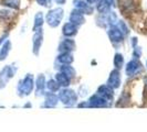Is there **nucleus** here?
I'll list each match as a JSON object with an SVG mask.
<instances>
[{
  "label": "nucleus",
  "mask_w": 147,
  "mask_h": 132,
  "mask_svg": "<svg viewBox=\"0 0 147 132\" xmlns=\"http://www.w3.org/2000/svg\"><path fill=\"white\" fill-rule=\"evenodd\" d=\"M59 101V97L53 94V93H48L45 95V100H44V106L47 108H53L57 106V103Z\"/></svg>",
  "instance_id": "obj_12"
},
{
  "label": "nucleus",
  "mask_w": 147,
  "mask_h": 132,
  "mask_svg": "<svg viewBox=\"0 0 147 132\" xmlns=\"http://www.w3.org/2000/svg\"><path fill=\"white\" fill-rule=\"evenodd\" d=\"M142 69H143V66L140 64V62H138L137 59H132L126 66V75L129 77H133L140 73Z\"/></svg>",
  "instance_id": "obj_5"
},
{
  "label": "nucleus",
  "mask_w": 147,
  "mask_h": 132,
  "mask_svg": "<svg viewBox=\"0 0 147 132\" xmlns=\"http://www.w3.org/2000/svg\"><path fill=\"white\" fill-rule=\"evenodd\" d=\"M42 24H43V15L42 13H37L36 18H34V25H33V31L36 32L38 29H42Z\"/></svg>",
  "instance_id": "obj_20"
},
{
  "label": "nucleus",
  "mask_w": 147,
  "mask_h": 132,
  "mask_svg": "<svg viewBox=\"0 0 147 132\" xmlns=\"http://www.w3.org/2000/svg\"><path fill=\"white\" fill-rule=\"evenodd\" d=\"M55 81L59 83L60 86H63V87H67L69 85H70V78L66 76V75H64L63 73H58L57 75H55Z\"/></svg>",
  "instance_id": "obj_17"
},
{
  "label": "nucleus",
  "mask_w": 147,
  "mask_h": 132,
  "mask_svg": "<svg viewBox=\"0 0 147 132\" xmlns=\"http://www.w3.org/2000/svg\"><path fill=\"white\" fill-rule=\"evenodd\" d=\"M146 65H147V63H146Z\"/></svg>",
  "instance_id": "obj_30"
},
{
  "label": "nucleus",
  "mask_w": 147,
  "mask_h": 132,
  "mask_svg": "<svg viewBox=\"0 0 147 132\" xmlns=\"http://www.w3.org/2000/svg\"><path fill=\"white\" fill-rule=\"evenodd\" d=\"M88 2H90V3H94V2H96L97 0H86Z\"/></svg>",
  "instance_id": "obj_29"
},
{
  "label": "nucleus",
  "mask_w": 147,
  "mask_h": 132,
  "mask_svg": "<svg viewBox=\"0 0 147 132\" xmlns=\"http://www.w3.org/2000/svg\"><path fill=\"white\" fill-rule=\"evenodd\" d=\"M76 33H78V27L75 24L71 23V22L64 24V27H63V34L65 37H73Z\"/></svg>",
  "instance_id": "obj_14"
},
{
  "label": "nucleus",
  "mask_w": 147,
  "mask_h": 132,
  "mask_svg": "<svg viewBox=\"0 0 147 132\" xmlns=\"http://www.w3.org/2000/svg\"><path fill=\"white\" fill-rule=\"evenodd\" d=\"M57 2H58V3H64L65 0H57Z\"/></svg>",
  "instance_id": "obj_28"
},
{
  "label": "nucleus",
  "mask_w": 147,
  "mask_h": 132,
  "mask_svg": "<svg viewBox=\"0 0 147 132\" xmlns=\"http://www.w3.org/2000/svg\"><path fill=\"white\" fill-rule=\"evenodd\" d=\"M62 18H63V10L61 8L52 9L47 15V23L52 28H55L60 24Z\"/></svg>",
  "instance_id": "obj_3"
},
{
  "label": "nucleus",
  "mask_w": 147,
  "mask_h": 132,
  "mask_svg": "<svg viewBox=\"0 0 147 132\" xmlns=\"http://www.w3.org/2000/svg\"><path fill=\"white\" fill-rule=\"evenodd\" d=\"M109 37L112 42H122L123 41V33L117 28H112L109 31Z\"/></svg>",
  "instance_id": "obj_13"
},
{
  "label": "nucleus",
  "mask_w": 147,
  "mask_h": 132,
  "mask_svg": "<svg viewBox=\"0 0 147 132\" xmlns=\"http://www.w3.org/2000/svg\"><path fill=\"white\" fill-rule=\"evenodd\" d=\"M1 5L11 9H18L20 7V0H1Z\"/></svg>",
  "instance_id": "obj_19"
},
{
  "label": "nucleus",
  "mask_w": 147,
  "mask_h": 132,
  "mask_svg": "<svg viewBox=\"0 0 147 132\" xmlns=\"http://www.w3.org/2000/svg\"><path fill=\"white\" fill-rule=\"evenodd\" d=\"M34 87V81H33V76L28 74L22 81H19L18 85V95L20 97L23 96H28L32 93Z\"/></svg>",
  "instance_id": "obj_1"
},
{
  "label": "nucleus",
  "mask_w": 147,
  "mask_h": 132,
  "mask_svg": "<svg viewBox=\"0 0 147 132\" xmlns=\"http://www.w3.org/2000/svg\"><path fill=\"white\" fill-rule=\"evenodd\" d=\"M97 10H98V12H101V13L107 12V11L110 10V2H107L106 0H101V1L98 2V5H97Z\"/></svg>",
  "instance_id": "obj_21"
},
{
  "label": "nucleus",
  "mask_w": 147,
  "mask_h": 132,
  "mask_svg": "<svg viewBox=\"0 0 147 132\" xmlns=\"http://www.w3.org/2000/svg\"><path fill=\"white\" fill-rule=\"evenodd\" d=\"M16 69L15 67L12 66H5L1 71H0V89L5 88L7 86L8 81H10L16 74Z\"/></svg>",
  "instance_id": "obj_4"
},
{
  "label": "nucleus",
  "mask_w": 147,
  "mask_h": 132,
  "mask_svg": "<svg viewBox=\"0 0 147 132\" xmlns=\"http://www.w3.org/2000/svg\"><path fill=\"white\" fill-rule=\"evenodd\" d=\"M10 15H11V11H10V10L5 9V10H1V11H0V18H1V19H7Z\"/></svg>",
  "instance_id": "obj_25"
},
{
  "label": "nucleus",
  "mask_w": 147,
  "mask_h": 132,
  "mask_svg": "<svg viewBox=\"0 0 147 132\" xmlns=\"http://www.w3.org/2000/svg\"><path fill=\"white\" fill-rule=\"evenodd\" d=\"M107 86L112 89H116L121 86V73L117 68L111 72L110 77L107 79Z\"/></svg>",
  "instance_id": "obj_6"
},
{
  "label": "nucleus",
  "mask_w": 147,
  "mask_h": 132,
  "mask_svg": "<svg viewBox=\"0 0 147 132\" xmlns=\"http://www.w3.org/2000/svg\"><path fill=\"white\" fill-rule=\"evenodd\" d=\"M37 1L41 6H48V2H49V0H37Z\"/></svg>",
  "instance_id": "obj_26"
},
{
  "label": "nucleus",
  "mask_w": 147,
  "mask_h": 132,
  "mask_svg": "<svg viewBox=\"0 0 147 132\" xmlns=\"http://www.w3.org/2000/svg\"><path fill=\"white\" fill-rule=\"evenodd\" d=\"M124 64V57H123V55L122 54H115V57H114V66L119 69V68H122V66Z\"/></svg>",
  "instance_id": "obj_23"
},
{
  "label": "nucleus",
  "mask_w": 147,
  "mask_h": 132,
  "mask_svg": "<svg viewBox=\"0 0 147 132\" xmlns=\"http://www.w3.org/2000/svg\"><path fill=\"white\" fill-rule=\"evenodd\" d=\"M88 105L90 107H93V108H102V107H106L107 106V100L103 98L102 96H100L98 94L92 96L88 100Z\"/></svg>",
  "instance_id": "obj_7"
},
{
  "label": "nucleus",
  "mask_w": 147,
  "mask_h": 132,
  "mask_svg": "<svg viewBox=\"0 0 147 132\" xmlns=\"http://www.w3.org/2000/svg\"><path fill=\"white\" fill-rule=\"evenodd\" d=\"M10 50H11V42L9 40H6V42L2 43V46L0 49V61H3V59H7Z\"/></svg>",
  "instance_id": "obj_15"
},
{
  "label": "nucleus",
  "mask_w": 147,
  "mask_h": 132,
  "mask_svg": "<svg viewBox=\"0 0 147 132\" xmlns=\"http://www.w3.org/2000/svg\"><path fill=\"white\" fill-rule=\"evenodd\" d=\"M47 87H48V89H49L51 93H54V91H58L60 89V85L57 81L51 79V81H49L47 83Z\"/></svg>",
  "instance_id": "obj_22"
},
{
  "label": "nucleus",
  "mask_w": 147,
  "mask_h": 132,
  "mask_svg": "<svg viewBox=\"0 0 147 132\" xmlns=\"http://www.w3.org/2000/svg\"><path fill=\"white\" fill-rule=\"evenodd\" d=\"M58 61L62 64H71L73 62V55L71 53H61L58 56Z\"/></svg>",
  "instance_id": "obj_18"
},
{
  "label": "nucleus",
  "mask_w": 147,
  "mask_h": 132,
  "mask_svg": "<svg viewBox=\"0 0 147 132\" xmlns=\"http://www.w3.org/2000/svg\"><path fill=\"white\" fill-rule=\"evenodd\" d=\"M42 39H43L42 29L36 31V34L33 37V51H34V54H38V52L40 50V47L42 45Z\"/></svg>",
  "instance_id": "obj_10"
},
{
  "label": "nucleus",
  "mask_w": 147,
  "mask_h": 132,
  "mask_svg": "<svg viewBox=\"0 0 147 132\" xmlns=\"http://www.w3.org/2000/svg\"><path fill=\"white\" fill-rule=\"evenodd\" d=\"M74 50H75V43L71 39H65L60 43L59 51L61 53H71Z\"/></svg>",
  "instance_id": "obj_8"
},
{
  "label": "nucleus",
  "mask_w": 147,
  "mask_h": 132,
  "mask_svg": "<svg viewBox=\"0 0 147 132\" xmlns=\"http://www.w3.org/2000/svg\"><path fill=\"white\" fill-rule=\"evenodd\" d=\"M78 107L79 108H81V107H90V105H88V103H81L78 105Z\"/></svg>",
  "instance_id": "obj_27"
},
{
  "label": "nucleus",
  "mask_w": 147,
  "mask_h": 132,
  "mask_svg": "<svg viewBox=\"0 0 147 132\" xmlns=\"http://www.w3.org/2000/svg\"><path fill=\"white\" fill-rule=\"evenodd\" d=\"M61 73H63L64 75H66L70 79H72L75 77V69H74L72 66L70 65V64H64L63 66H61Z\"/></svg>",
  "instance_id": "obj_16"
},
{
  "label": "nucleus",
  "mask_w": 147,
  "mask_h": 132,
  "mask_svg": "<svg viewBox=\"0 0 147 132\" xmlns=\"http://www.w3.org/2000/svg\"><path fill=\"white\" fill-rule=\"evenodd\" d=\"M70 22L75 24L76 27L83 24V23H84L83 13H82L80 10H73V11L71 12V15H70Z\"/></svg>",
  "instance_id": "obj_9"
},
{
  "label": "nucleus",
  "mask_w": 147,
  "mask_h": 132,
  "mask_svg": "<svg viewBox=\"0 0 147 132\" xmlns=\"http://www.w3.org/2000/svg\"><path fill=\"white\" fill-rule=\"evenodd\" d=\"M36 84H37V90L38 91L43 90L44 87H45V78H44L43 75H39V76H38Z\"/></svg>",
  "instance_id": "obj_24"
},
{
  "label": "nucleus",
  "mask_w": 147,
  "mask_h": 132,
  "mask_svg": "<svg viewBox=\"0 0 147 132\" xmlns=\"http://www.w3.org/2000/svg\"><path fill=\"white\" fill-rule=\"evenodd\" d=\"M59 99L64 103L65 106H74L76 103V100H78V96H76V93L74 91L73 89H70V88H63L59 91Z\"/></svg>",
  "instance_id": "obj_2"
},
{
  "label": "nucleus",
  "mask_w": 147,
  "mask_h": 132,
  "mask_svg": "<svg viewBox=\"0 0 147 132\" xmlns=\"http://www.w3.org/2000/svg\"><path fill=\"white\" fill-rule=\"evenodd\" d=\"M97 94L100 96H102L103 98H105L106 100H111L113 99V89L111 87H109L107 85H104V86H100L97 89Z\"/></svg>",
  "instance_id": "obj_11"
}]
</instances>
